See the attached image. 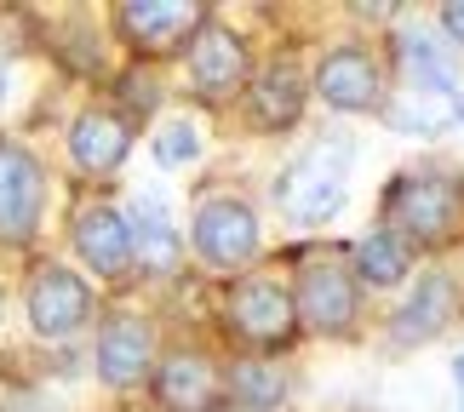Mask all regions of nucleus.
<instances>
[{"label": "nucleus", "instance_id": "f257e3e1", "mask_svg": "<svg viewBox=\"0 0 464 412\" xmlns=\"http://www.w3.org/2000/svg\"><path fill=\"white\" fill-rule=\"evenodd\" d=\"M384 229L407 246H448L464 229V189L448 172H407L384 195Z\"/></svg>", "mask_w": 464, "mask_h": 412}, {"label": "nucleus", "instance_id": "f03ea898", "mask_svg": "<svg viewBox=\"0 0 464 412\" xmlns=\"http://www.w3.org/2000/svg\"><path fill=\"white\" fill-rule=\"evenodd\" d=\"M344 177H350V143L327 138V143H315L310 155H298L293 167L276 177V206L287 212L293 224L321 229V224H333L338 212H344V201H350Z\"/></svg>", "mask_w": 464, "mask_h": 412}, {"label": "nucleus", "instance_id": "7ed1b4c3", "mask_svg": "<svg viewBox=\"0 0 464 412\" xmlns=\"http://www.w3.org/2000/svg\"><path fill=\"white\" fill-rule=\"evenodd\" d=\"M29 327L34 338H46V344H63V338H75L86 321H92V292H86V281L75 270H63V263H41L29 281Z\"/></svg>", "mask_w": 464, "mask_h": 412}, {"label": "nucleus", "instance_id": "20e7f679", "mask_svg": "<svg viewBox=\"0 0 464 412\" xmlns=\"http://www.w3.org/2000/svg\"><path fill=\"white\" fill-rule=\"evenodd\" d=\"M298 321L310 332H350L355 310H362V292H355V263L344 258H310L298 270Z\"/></svg>", "mask_w": 464, "mask_h": 412}, {"label": "nucleus", "instance_id": "39448f33", "mask_svg": "<svg viewBox=\"0 0 464 412\" xmlns=\"http://www.w3.org/2000/svg\"><path fill=\"white\" fill-rule=\"evenodd\" d=\"M189 246L212 270H241L258 253V218L241 201H224V195L218 201H201L189 218Z\"/></svg>", "mask_w": 464, "mask_h": 412}, {"label": "nucleus", "instance_id": "423d86ee", "mask_svg": "<svg viewBox=\"0 0 464 412\" xmlns=\"http://www.w3.org/2000/svg\"><path fill=\"white\" fill-rule=\"evenodd\" d=\"M41 206H46L41 160H34L24 143L0 138V241L24 246L34 235V224H41Z\"/></svg>", "mask_w": 464, "mask_h": 412}, {"label": "nucleus", "instance_id": "0eeeda50", "mask_svg": "<svg viewBox=\"0 0 464 412\" xmlns=\"http://www.w3.org/2000/svg\"><path fill=\"white\" fill-rule=\"evenodd\" d=\"M75 253L86 258V270L103 281H127L138 270V246H132V218L115 212L110 201H92L75 212Z\"/></svg>", "mask_w": 464, "mask_h": 412}, {"label": "nucleus", "instance_id": "6e6552de", "mask_svg": "<svg viewBox=\"0 0 464 412\" xmlns=\"http://www.w3.org/2000/svg\"><path fill=\"white\" fill-rule=\"evenodd\" d=\"M229 327L246 344H281L298 327V303L281 281H264V275L236 281V292H229Z\"/></svg>", "mask_w": 464, "mask_h": 412}, {"label": "nucleus", "instance_id": "1a4fd4ad", "mask_svg": "<svg viewBox=\"0 0 464 412\" xmlns=\"http://www.w3.org/2000/svg\"><path fill=\"white\" fill-rule=\"evenodd\" d=\"M155 407L160 412H218L224 407V378L201 350H172L155 367Z\"/></svg>", "mask_w": 464, "mask_h": 412}, {"label": "nucleus", "instance_id": "9d476101", "mask_svg": "<svg viewBox=\"0 0 464 412\" xmlns=\"http://www.w3.org/2000/svg\"><path fill=\"white\" fill-rule=\"evenodd\" d=\"M315 92H321V103H333V110L362 115V110H379L384 75H379V63H372V52L333 46L327 58H321V69H315Z\"/></svg>", "mask_w": 464, "mask_h": 412}, {"label": "nucleus", "instance_id": "9b49d317", "mask_svg": "<svg viewBox=\"0 0 464 412\" xmlns=\"http://www.w3.org/2000/svg\"><path fill=\"white\" fill-rule=\"evenodd\" d=\"M201 29H207V17H201V6H189V0H132V6H121V34H127L138 52L189 46Z\"/></svg>", "mask_w": 464, "mask_h": 412}, {"label": "nucleus", "instance_id": "f8f14e48", "mask_svg": "<svg viewBox=\"0 0 464 412\" xmlns=\"http://www.w3.org/2000/svg\"><path fill=\"white\" fill-rule=\"evenodd\" d=\"M155 361V338L138 315H110L98 327V378L110 389H132Z\"/></svg>", "mask_w": 464, "mask_h": 412}, {"label": "nucleus", "instance_id": "ddd939ff", "mask_svg": "<svg viewBox=\"0 0 464 412\" xmlns=\"http://www.w3.org/2000/svg\"><path fill=\"white\" fill-rule=\"evenodd\" d=\"M453 303H459V292H453V281L448 275H424V281H413V292H407V303L396 310V321H390V344L396 350H413V344H430V338L453 321Z\"/></svg>", "mask_w": 464, "mask_h": 412}, {"label": "nucleus", "instance_id": "4468645a", "mask_svg": "<svg viewBox=\"0 0 464 412\" xmlns=\"http://www.w3.org/2000/svg\"><path fill=\"white\" fill-rule=\"evenodd\" d=\"M189 81H195V92H207V98H229L246 81V52L224 24H207L189 41Z\"/></svg>", "mask_w": 464, "mask_h": 412}, {"label": "nucleus", "instance_id": "2eb2a0df", "mask_svg": "<svg viewBox=\"0 0 464 412\" xmlns=\"http://www.w3.org/2000/svg\"><path fill=\"white\" fill-rule=\"evenodd\" d=\"M132 149V127H127V115H115V110H86L75 115V127H69V160H75L81 172H115L121 160H127Z\"/></svg>", "mask_w": 464, "mask_h": 412}, {"label": "nucleus", "instance_id": "dca6fc26", "mask_svg": "<svg viewBox=\"0 0 464 412\" xmlns=\"http://www.w3.org/2000/svg\"><path fill=\"white\" fill-rule=\"evenodd\" d=\"M246 115L264 132L298 127V115H304V75L293 63H270L264 75H253V86H246Z\"/></svg>", "mask_w": 464, "mask_h": 412}, {"label": "nucleus", "instance_id": "f3484780", "mask_svg": "<svg viewBox=\"0 0 464 412\" xmlns=\"http://www.w3.org/2000/svg\"><path fill=\"white\" fill-rule=\"evenodd\" d=\"M396 46H401V69H407L413 86H424V92H453L459 86V58L436 41L430 29H401Z\"/></svg>", "mask_w": 464, "mask_h": 412}, {"label": "nucleus", "instance_id": "a211bd4d", "mask_svg": "<svg viewBox=\"0 0 464 412\" xmlns=\"http://www.w3.org/2000/svg\"><path fill=\"white\" fill-rule=\"evenodd\" d=\"M132 246H138V270H144V275H172V270H178V235H172L167 206H160L155 195H144V201H138Z\"/></svg>", "mask_w": 464, "mask_h": 412}, {"label": "nucleus", "instance_id": "6ab92c4d", "mask_svg": "<svg viewBox=\"0 0 464 412\" xmlns=\"http://www.w3.org/2000/svg\"><path fill=\"white\" fill-rule=\"evenodd\" d=\"M355 281H367V286H396V281H407V241H396L390 229L362 235V246H355Z\"/></svg>", "mask_w": 464, "mask_h": 412}, {"label": "nucleus", "instance_id": "aec40b11", "mask_svg": "<svg viewBox=\"0 0 464 412\" xmlns=\"http://www.w3.org/2000/svg\"><path fill=\"white\" fill-rule=\"evenodd\" d=\"M229 396L241 407H253V412H270V407H281V396H287V372L270 367V361H241L229 372Z\"/></svg>", "mask_w": 464, "mask_h": 412}, {"label": "nucleus", "instance_id": "412c9836", "mask_svg": "<svg viewBox=\"0 0 464 412\" xmlns=\"http://www.w3.org/2000/svg\"><path fill=\"white\" fill-rule=\"evenodd\" d=\"M155 167H189V160H201V127L195 120H167V127H155Z\"/></svg>", "mask_w": 464, "mask_h": 412}, {"label": "nucleus", "instance_id": "4be33fe9", "mask_svg": "<svg viewBox=\"0 0 464 412\" xmlns=\"http://www.w3.org/2000/svg\"><path fill=\"white\" fill-rule=\"evenodd\" d=\"M121 98H127L132 110H155L160 103V75H150V69H127V75H121Z\"/></svg>", "mask_w": 464, "mask_h": 412}, {"label": "nucleus", "instance_id": "5701e85b", "mask_svg": "<svg viewBox=\"0 0 464 412\" xmlns=\"http://www.w3.org/2000/svg\"><path fill=\"white\" fill-rule=\"evenodd\" d=\"M390 120H396V127H407V132H436L441 120H448V110H390Z\"/></svg>", "mask_w": 464, "mask_h": 412}, {"label": "nucleus", "instance_id": "b1692460", "mask_svg": "<svg viewBox=\"0 0 464 412\" xmlns=\"http://www.w3.org/2000/svg\"><path fill=\"white\" fill-rule=\"evenodd\" d=\"M441 29H448L453 41L464 46V0H453V6H441Z\"/></svg>", "mask_w": 464, "mask_h": 412}, {"label": "nucleus", "instance_id": "393cba45", "mask_svg": "<svg viewBox=\"0 0 464 412\" xmlns=\"http://www.w3.org/2000/svg\"><path fill=\"white\" fill-rule=\"evenodd\" d=\"M12 98V75H6V63H0V103Z\"/></svg>", "mask_w": 464, "mask_h": 412}, {"label": "nucleus", "instance_id": "a878e982", "mask_svg": "<svg viewBox=\"0 0 464 412\" xmlns=\"http://www.w3.org/2000/svg\"><path fill=\"white\" fill-rule=\"evenodd\" d=\"M453 378H459V389H464V350L453 355Z\"/></svg>", "mask_w": 464, "mask_h": 412}, {"label": "nucleus", "instance_id": "bb28decb", "mask_svg": "<svg viewBox=\"0 0 464 412\" xmlns=\"http://www.w3.org/2000/svg\"><path fill=\"white\" fill-rule=\"evenodd\" d=\"M453 115H459V120H464V98H453Z\"/></svg>", "mask_w": 464, "mask_h": 412}, {"label": "nucleus", "instance_id": "cd10ccee", "mask_svg": "<svg viewBox=\"0 0 464 412\" xmlns=\"http://www.w3.org/2000/svg\"><path fill=\"white\" fill-rule=\"evenodd\" d=\"M459 412H464V407H459Z\"/></svg>", "mask_w": 464, "mask_h": 412}]
</instances>
